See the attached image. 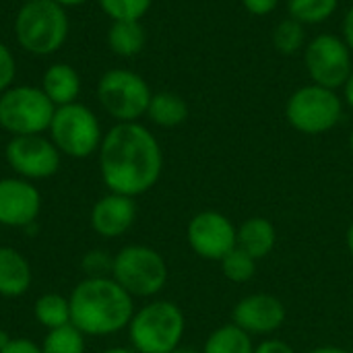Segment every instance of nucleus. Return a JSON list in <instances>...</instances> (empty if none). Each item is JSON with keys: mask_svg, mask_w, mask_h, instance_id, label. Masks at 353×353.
Listing matches in <instances>:
<instances>
[{"mask_svg": "<svg viewBox=\"0 0 353 353\" xmlns=\"http://www.w3.org/2000/svg\"><path fill=\"white\" fill-rule=\"evenodd\" d=\"M99 172L110 192L141 196L161 178L163 153L155 134L139 122H118L103 134Z\"/></svg>", "mask_w": 353, "mask_h": 353, "instance_id": "f257e3e1", "label": "nucleus"}, {"mask_svg": "<svg viewBox=\"0 0 353 353\" xmlns=\"http://www.w3.org/2000/svg\"><path fill=\"white\" fill-rule=\"evenodd\" d=\"M70 323L85 337H108L128 329L134 298L114 277H85L68 296Z\"/></svg>", "mask_w": 353, "mask_h": 353, "instance_id": "f03ea898", "label": "nucleus"}, {"mask_svg": "<svg viewBox=\"0 0 353 353\" xmlns=\"http://www.w3.org/2000/svg\"><path fill=\"white\" fill-rule=\"evenodd\" d=\"M126 331L137 353H170L182 345L186 319L178 304L151 300L134 310Z\"/></svg>", "mask_w": 353, "mask_h": 353, "instance_id": "7ed1b4c3", "label": "nucleus"}, {"mask_svg": "<svg viewBox=\"0 0 353 353\" xmlns=\"http://www.w3.org/2000/svg\"><path fill=\"white\" fill-rule=\"evenodd\" d=\"M14 35L23 50L48 56L58 52L68 37V17L54 0H27L14 17Z\"/></svg>", "mask_w": 353, "mask_h": 353, "instance_id": "20e7f679", "label": "nucleus"}, {"mask_svg": "<svg viewBox=\"0 0 353 353\" xmlns=\"http://www.w3.org/2000/svg\"><path fill=\"white\" fill-rule=\"evenodd\" d=\"M112 277L132 298H155L163 292L170 271L159 250L147 244H128L114 254Z\"/></svg>", "mask_w": 353, "mask_h": 353, "instance_id": "39448f33", "label": "nucleus"}, {"mask_svg": "<svg viewBox=\"0 0 353 353\" xmlns=\"http://www.w3.org/2000/svg\"><path fill=\"white\" fill-rule=\"evenodd\" d=\"M50 139L58 151L72 159H87L99 151L103 134L91 108L74 101L58 105L50 124Z\"/></svg>", "mask_w": 353, "mask_h": 353, "instance_id": "423d86ee", "label": "nucleus"}, {"mask_svg": "<svg viewBox=\"0 0 353 353\" xmlns=\"http://www.w3.org/2000/svg\"><path fill=\"white\" fill-rule=\"evenodd\" d=\"M56 105L41 87L19 85L0 93V126L12 137L43 134L54 118Z\"/></svg>", "mask_w": 353, "mask_h": 353, "instance_id": "0eeeda50", "label": "nucleus"}, {"mask_svg": "<svg viewBox=\"0 0 353 353\" xmlns=\"http://www.w3.org/2000/svg\"><path fill=\"white\" fill-rule=\"evenodd\" d=\"M288 122L302 134H325L343 116V103L333 89L306 85L292 93L285 105Z\"/></svg>", "mask_w": 353, "mask_h": 353, "instance_id": "6e6552de", "label": "nucleus"}, {"mask_svg": "<svg viewBox=\"0 0 353 353\" xmlns=\"http://www.w3.org/2000/svg\"><path fill=\"white\" fill-rule=\"evenodd\" d=\"M97 97L101 108L118 122H137L147 114L153 93L141 74L126 68H112L99 79Z\"/></svg>", "mask_w": 353, "mask_h": 353, "instance_id": "1a4fd4ad", "label": "nucleus"}, {"mask_svg": "<svg viewBox=\"0 0 353 353\" xmlns=\"http://www.w3.org/2000/svg\"><path fill=\"white\" fill-rule=\"evenodd\" d=\"M4 157L10 170L29 182L56 176L62 163V153L52 139H46L43 134L12 137L6 143Z\"/></svg>", "mask_w": 353, "mask_h": 353, "instance_id": "9d476101", "label": "nucleus"}, {"mask_svg": "<svg viewBox=\"0 0 353 353\" xmlns=\"http://www.w3.org/2000/svg\"><path fill=\"white\" fill-rule=\"evenodd\" d=\"M306 68L314 85L327 89H339L347 83L352 74V50L347 48L345 39L337 35L323 33L314 37L304 52Z\"/></svg>", "mask_w": 353, "mask_h": 353, "instance_id": "9b49d317", "label": "nucleus"}, {"mask_svg": "<svg viewBox=\"0 0 353 353\" xmlns=\"http://www.w3.org/2000/svg\"><path fill=\"white\" fill-rule=\"evenodd\" d=\"M186 240L199 259L221 263L238 246V228L219 211H201L188 221Z\"/></svg>", "mask_w": 353, "mask_h": 353, "instance_id": "f8f14e48", "label": "nucleus"}, {"mask_svg": "<svg viewBox=\"0 0 353 353\" xmlns=\"http://www.w3.org/2000/svg\"><path fill=\"white\" fill-rule=\"evenodd\" d=\"M285 321L288 308L273 294H250L242 298L232 310V323L252 339L277 333Z\"/></svg>", "mask_w": 353, "mask_h": 353, "instance_id": "ddd939ff", "label": "nucleus"}, {"mask_svg": "<svg viewBox=\"0 0 353 353\" xmlns=\"http://www.w3.org/2000/svg\"><path fill=\"white\" fill-rule=\"evenodd\" d=\"M41 211V194L33 182L12 176L0 178V225L25 230L31 228Z\"/></svg>", "mask_w": 353, "mask_h": 353, "instance_id": "4468645a", "label": "nucleus"}, {"mask_svg": "<svg viewBox=\"0 0 353 353\" xmlns=\"http://www.w3.org/2000/svg\"><path fill=\"white\" fill-rule=\"evenodd\" d=\"M139 215L137 201L126 194L108 192L95 205L89 213V225L91 230L105 240H114L130 232Z\"/></svg>", "mask_w": 353, "mask_h": 353, "instance_id": "2eb2a0df", "label": "nucleus"}, {"mask_svg": "<svg viewBox=\"0 0 353 353\" xmlns=\"http://www.w3.org/2000/svg\"><path fill=\"white\" fill-rule=\"evenodd\" d=\"M33 283L31 263L23 252L12 246H0V296L21 298Z\"/></svg>", "mask_w": 353, "mask_h": 353, "instance_id": "dca6fc26", "label": "nucleus"}, {"mask_svg": "<svg viewBox=\"0 0 353 353\" xmlns=\"http://www.w3.org/2000/svg\"><path fill=\"white\" fill-rule=\"evenodd\" d=\"M277 246V230L275 225L261 215L248 217L238 228V248L248 252L254 261L267 259Z\"/></svg>", "mask_w": 353, "mask_h": 353, "instance_id": "f3484780", "label": "nucleus"}, {"mask_svg": "<svg viewBox=\"0 0 353 353\" xmlns=\"http://www.w3.org/2000/svg\"><path fill=\"white\" fill-rule=\"evenodd\" d=\"M41 91L56 108L74 103L81 93V74L70 64H52L41 77Z\"/></svg>", "mask_w": 353, "mask_h": 353, "instance_id": "a211bd4d", "label": "nucleus"}, {"mask_svg": "<svg viewBox=\"0 0 353 353\" xmlns=\"http://www.w3.org/2000/svg\"><path fill=\"white\" fill-rule=\"evenodd\" d=\"M147 116L161 128H176L188 118V103L172 91H159L151 97Z\"/></svg>", "mask_w": 353, "mask_h": 353, "instance_id": "6ab92c4d", "label": "nucleus"}, {"mask_svg": "<svg viewBox=\"0 0 353 353\" xmlns=\"http://www.w3.org/2000/svg\"><path fill=\"white\" fill-rule=\"evenodd\" d=\"M147 35L141 21H114L108 31V43L114 54L130 58L145 48Z\"/></svg>", "mask_w": 353, "mask_h": 353, "instance_id": "aec40b11", "label": "nucleus"}, {"mask_svg": "<svg viewBox=\"0 0 353 353\" xmlns=\"http://www.w3.org/2000/svg\"><path fill=\"white\" fill-rule=\"evenodd\" d=\"M33 316L37 325L46 331L60 329L64 325H70V302L66 296L56 292L41 294L33 302Z\"/></svg>", "mask_w": 353, "mask_h": 353, "instance_id": "412c9836", "label": "nucleus"}, {"mask_svg": "<svg viewBox=\"0 0 353 353\" xmlns=\"http://www.w3.org/2000/svg\"><path fill=\"white\" fill-rule=\"evenodd\" d=\"M254 339L234 323L217 327L205 341L201 353H254Z\"/></svg>", "mask_w": 353, "mask_h": 353, "instance_id": "4be33fe9", "label": "nucleus"}, {"mask_svg": "<svg viewBox=\"0 0 353 353\" xmlns=\"http://www.w3.org/2000/svg\"><path fill=\"white\" fill-rule=\"evenodd\" d=\"M39 347L41 353H85L87 343L85 335L70 323L60 329L48 331Z\"/></svg>", "mask_w": 353, "mask_h": 353, "instance_id": "5701e85b", "label": "nucleus"}, {"mask_svg": "<svg viewBox=\"0 0 353 353\" xmlns=\"http://www.w3.org/2000/svg\"><path fill=\"white\" fill-rule=\"evenodd\" d=\"M339 0H290V17L300 21L302 25H316L325 23L335 14Z\"/></svg>", "mask_w": 353, "mask_h": 353, "instance_id": "b1692460", "label": "nucleus"}, {"mask_svg": "<svg viewBox=\"0 0 353 353\" xmlns=\"http://www.w3.org/2000/svg\"><path fill=\"white\" fill-rule=\"evenodd\" d=\"M306 39V31L304 25L292 17L283 19L281 23H277L275 31H273V46L279 54L283 56H294L302 50Z\"/></svg>", "mask_w": 353, "mask_h": 353, "instance_id": "393cba45", "label": "nucleus"}, {"mask_svg": "<svg viewBox=\"0 0 353 353\" xmlns=\"http://www.w3.org/2000/svg\"><path fill=\"white\" fill-rule=\"evenodd\" d=\"M256 263L248 252H244L242 248H234L230 254H225L221 259V271L225 275L228 281L232 283H248L254 275H256Z\"/></svg>", "mask_w": 353, "mask_h": 353, "instance_id": "a878e982", "label": "nucleus"}, {"mask_svg": "<svg viewBox=\"0 0 353 353\" xmlns=\"http://www.w3.org/2000/svg\"><path fill=\"white\" fill-rule=\"evenodd\" d=\"M112 21H141L151 8V0H99Z\"/></svg>", "mask_w": 353, "mask_h": 353, "instance_id": "bb28decb", "label": "nucleus"}, {"mask_svg": "<svg viewBox=\"0 0 353 353\" xmlns=\"http://www.w3.org/2000/svg\"><path fill=\"white\" fill-rule=\"evenodd\" d=\"M112 265H114V254L101 248L89 250L81 259V269L85 271L87 277H112Z\"/></svg>", "mask_w": 353, "mask_h": 353, "instance_id": "cd10ccee", "label": "nucleus"}, {"mask_svg": "<svg viewBox=\"0 0 353 353\" xmlns=\"http://www.w3.org/2000/svg\"><path fill=\"white\" fill-rule=\"evenodd\" d=\"M17 77V64L12 52L0 41V93L10 89L12 81Z\"/></svg>", "mask_w": 353, "mask_h": 353, "instance_id": "c85d7f7f", "label": "nucleus"}, {"mask_svg": "<svg viewBox=\"0 0 353 353\" xmlns=\"http://www.w3.org/2000/svg\"><path fill=\"white\" fill-rule=\"evenodd\" d=\"M244 8L254 14V17H265L269 12H273L279 4V0H242Z\"/></svg>", "mask_w": 353, "mask_h": 353, "instance_id": "c756f323", "label": "nucleus"}, {"mask_svg": "<svg viewBox=\"0 0 353 353\" xmlns=\"http://www.w3.org/2000/svg\"><path fill=\"white\" fill-rule=\"evenodd\" d=\"M0 353H41V347L25 337H12V341Z\"/></svg>", "mask_w": 353, "mask_h": 353, "instance_id": "7c9ffc66", "label": "nucleus"}, {"mask_svg": "<svg viewBox=\"0 0 353 353\" xmlns=\"http://www.w3.org/2000/svg\"><path fill=\"white\" fill-rule=\"evenodd\" d=\"M254 353H296V350L290 345V343H285V341H281V339H265V341H261L256 347H254Z\"/></svg>", "mask_w": 353, "mask_h": 353, "instance_id": "2f4dec72", "label": "nucleus"}, {"mask_svg": "<svg viewBox=\"0 0 353 353\" xmlns=\"http://www.w3.org/2000/svg\"><path fill=\"white\" fill-rule=\"evenodd\" d=\"M343 35H345V43L353 52V6L347 10L345 19H343Z\"/></svg>", "mask_w": 353, "mask_h": 353, "instance_id": "473e14b6", "label": "nucleus"}, {"mask_svg": "<svg viewBox=\"0 0 353 353\" xmlns=\"http://www.w3.org/2000/svg\"><path fill=\"white\" fill-rule=\"evenodd\" d=\"M308 353H353L345 347H337V345H321V347H314Z\"/></svg>", "mask_w": 353, "mask_h": 353, "instance_id": "72a5a7b5", "label": "nucleus"}, {"mask_svg": "<svg viewBox=\"0 0 353 353\" xmlns=\"http://www.w3.org/2000/svg\"><path fill=\"white\" fill-rule=\"evenodd\" d=\"M343 89H345V101H347V105L353 108V70L352 74H350V79H347V83L343 85Z\"/></svg>", "mask_w": 353, "mask_h": 353, "instance_id": "f704fd0d", "label": "nucleus"}, {"mask_svg": "<svg viewBox=\"0 0 353 353\" xmlns=\"http://www.w3.org/2000/svg\"><path fill=\"white\" fill-rule=\"evenodd\" d=\"M99 353H137L132 347H122V345H116V347H108Z\"/></svg>", "mask_w": 353, "mask_h": 353, "instance_id": "c9c22d12", "label": "nucleus"}, {"mask_svg": "<svg viewBox=\"0 0 353 353\" xmlns=\"http://www.w3.org/2000/svg\"><path fill=\"white\" fill-rule=\"evenodd\" d=\"M345 244H347V250H350V254L353 256V221H352V225L347 228V234H345Z\"/></svg>", "mask_w": 353, "mask_h": 353, "instance_id": "e433bc0d", "label": "nucleus"}, {"mask_svg": "<svg viewBox=\"0 0 353 353\" xmlns=\"http://www.w3.org/2000/svg\"><path fill=\"white\" fill-rule=\"evenodd\" d=\"M10 341H12V337H10L6 331H2V329H0V352H2V350H4V347L10 343Z\"/></svg>", "mask_w": 353, "mask_h": 353, "instance_id": "4c0bfd02", "label": "nucleus"}, {"mask_svg": "<svg viewBox=\"0 0 353 353\" xmlns=\"http://www.w3.org/2000/svg\"><path fill=\"white\" fill-rule=\"evenodd\" d=\"M54 2H58L60 6L68 8V6H79V4H85L87 0H54Z\"/></svg>", "mask_w": 353, "mask_h": 353, "instance_id": "58836bf2", "label": "nucleus"}, {"mask_svg": "<svg viewBox=\"0 0 353 353\" xmlns=\"http://www.w3.org/2000/svg\"><path fill=\"white\" fill-rule=\"evenodd\" d=\"M170 353H201V352H196V350H192V347H176L174 352H170Z\"/></svg>", "mask_w": 353, "mask_h": 353, "instance_id": "ea45409f", "label": "nucleus"}, {"mask_svg": "<svg viewBox=\"0 0 353 353\" xmlns=\"http://www.w3.org/2000/svg\"><path fill=\"white\" fill-rule=\"evenodd\" d=\"M350 149H352V155H353V130H352V134H350Z\"/></svg>", "mask_w": 353, "mask_h": 353, "instance_id": "a19ab883", "label": "nucleus"}, {"mask_svg": "<svg viewBox=\"0 0 353 353\" xmlns=\"http://www.w3.org/2000/svg\"><path fill=\"white\" fill-rule=\"evenodd\" d=\"M0 234H2V225H0Z\"/></svg>", "mask_w": 353, "mask_h": 353, "instance_id": "79ce46f5", "label": "nucleus"}]
</instances>
